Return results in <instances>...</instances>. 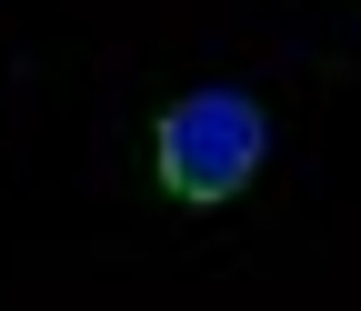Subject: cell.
I'll list each match as a JSON object with an SVG mask.
<instances>
[{
	"instance_id": "cell-1",
	"label": "cell",
	"mask_w": 361,
	"mask_h": 311,
	"mask_svg": "<svg viewBox=\"0 0 361 311\" xmlns=\"http://www.w3.org/2000/svg\"><path fill=\"white\" fill-rule=\"evenodd\" d=\"M261 161H271V121H261L251 91H191V101H171L161 130H151V181L171 201H191V211L251 191Z\"/></svg>"
}]
</instances>
